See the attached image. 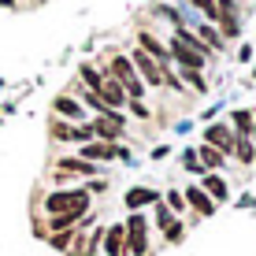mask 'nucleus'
<instances>
[{"instance_id": "1", "label": "nucleus", "mask_w": 256, "mask_h": 256, "mask_svg": "<svg viewBox=\"0 0 256 256\" xmlns=\"http://www.w3.org/2000/svg\"><path fill=\"white\" fill-rule=\"evenodd\" d=\"M45 216H86L90 212V190L78 186V190H52L45 200Z\"/></svg>"}, {"instance_id": "2", "label": "nucleus", "mask_w": 256, "mask_h": 256, "mask_svg": "<svg viewBox=\"0 0 256 256\" xmlns=\"http://www.w3.org/2000/svg\"><path fill=\"white\" fill-rule=\"evenodd\" d=\"M126 256H148V223L141 212H130L126 223Z\"/></svg>"}, {"instance_id": "3", "label": "nucleus", "mask_w": 256, "mask_h": 256, "mask_svg": "<svg viewBox=\"0 0 256 256\" xmlns=\"http://www.w3.org/2000/svg\"><path fill=\"white\" fill-rule=\"evenodd\" d=\"M234 130H230V122H212V126H204V145L212 148H219L223 156H230L234 152Z\"/></svg>"}, {"instance_id": "4", "label": "nucleus", "mask_w": 256, "mask_h": 256, "mask_svg": "<svg viewBox=\"0 0 256 256\" xmlns=\"http://www.w3.org/2000/svg\"><path fill=\"white\" fill-rule=\"evenodd\" d=\"M104 256H126V226L122 223H112L104 230V242H100Z\"/></svg>"}, {"instance_id": "5", "label": "nucleus", "mask_w": 256, "mask_h": 256, "mask_svg": "<svg viewBox=\"0 0 256 256\" xmlns=\"http://www.w3.org/2000/svg\"><path fill=\"white\" fill-rule=\"evenodd\" d=\"M119 156H126V148L112 145V141H90V145H82V160H119Z\"/></svg>"}, {"instance_id": "6", "label": "nucleus", "mask_w": 256, "mask_h": 256, "mask_svg": "<svg viewBox=\"0 0 256 256\" xmlns=\"http://www.w3.org/2000/svg\"><path fill=\"white\" fill-rule=\"evenodd\" d=\"M134 67H138V74L145 78L148 86H164V67L156 64L152 56H145V52H141V48L134 52Z\"/></svg>"}, {"instance_id": "7", "label": "nucleus", "mask_w": 256, "mask_h": 256, "mask_svg": "<svg viewBox=\"0 0 256 256\" xmlns=\"http://www.w3.org/2000/svg\"><path fill=\"white\" fill-rule=\"evenodd\" d=\"M96 96H100V100L108 104L112 112H116V108H122V104L130 100V96H126V90H122V86L116 82V78H108V74H104V82H100V90H96Z\"/></svg>"}, {"instance_id": "8", "label": "nucleus", "mask_w": 256, "mask_h": 256, "mask_svg": "<svg viewBox=\"0 0 256 256\" xmlns=\"http://www.w3.org/2000/svg\"><path fill=\"white\" fill-rule=\"evenodd\" d=\"M52 112H56V119H67V122H82L86 119L82 104H78L74 96H67V93H60L56 100H52Z\"/></svg>"}, {"instance_id": "9", "label": "nucleus", "mask_w": 256, "mask_h": 256, "mask_svg": "<svg viewBox=\"0 0 256 256\" xmlns=\"http://www.w3.org/2000/svg\"><path fill=\"white\" fill-rule=\"evenodd\" d=\"M138 48L145 52V56H152L160 67H167V60H171V48H167V45H160V41H156L152 34H138Z\"/></svg>"}, {"instance_id": "10", "label": "nucleus", "mask_w": 256, "mask_h": 256, "mask_svg": "<svg viewBox=\"0 0 256 256\" xmlns=\"http://www.w3.org/2000/svg\"><path fill=\"white\" fill-rule=\"evenodd\" d=\"M56 174L60 178H67V174H96V167L90 160H82V156H64V160H56Z\"/></svg>"}, {"instance_id": "11", "label": "nucleus", "mask_w": 256, "mask_h": 256, "mask_svg": "<svg viewBox=\"0 0 256 256\" xmlns=\"http://www.w3.org/2000/svg\"><path fill=\"white\" fill-rule=\"evenodd\" d=\"M171 56L178 60V64L186 67V70H200V67H204V52H197V48H186V45H178V41L171 45Z\"/></svg>"}, {"instance_id": "12", "label": "nucleus", "mask_w": 256, "mask_h": 256, "mask_svg": "<svg viewBox=\"0 0 256 256\" xmlns=\"http://www.w3.org/2000/svg\"><path fill=\"white\" fill-rule=\"evenodd\" d=\"M182 197H186V204H190L193 212H200V216H212V212H216V200H212L200 186H190L186 193H182Z\"/></svg>"}, {"instance_id": "13", "label": "nucleus", "mask_w": 256, "mask_h": 256, "mask_svg": "<svg viewBox=\"0 0 256 256\" xmlns=\"http://www.w3.org/2000/svg\"><path fill=\"white\" fill-rule=\"evenodd\" d=\"M156 200H160V193L148 190V186H134V190L126 193V208L130 212H138V208H145V204H156Z\"/></svg>"}, {"instance_id": "14", "label": "nucleus", "mask_w": 256, "mask_h": 256, "mask_svg": "<svg viewBox=\"0 0 256 256\" xmlns=\"http://www.w3.org/2000/svg\"><path fill=\"white\" fill-rule=\"evenodd\" d=\"M200 190H204L208 197L216 200V204H219V200H226V197H230V190H226V182L219 178V174H200Z\"/></svg>"}, {"instance_id": "15", "label": "nucleus", "mask_w": 256, "mask_h": 256, "mask_svg": "<svg viewBox=\"0 0 256 256\" xmlns=\"http://www.w3.org/2000/svg\"><path fill=\"white\" fill-rule=\"evenodd\" d=\"M197 160H200V167H204V171H219V167L226 164V156L219 152V148H212V145H204V141H200V148H197Z\"/></svg>"}, {"instance_id": "16", "label": "nucleus", "mask_w": 256, "mask_h": 256, "mask_svg": "<svg viewBox=\"0 0 256 256\" xmlns=\"http://www.w3.org/2000/svg\"><path fill=\"white\" fill-rule=\"evenodd\" d=\"M234 134L238 138H252V130H256V116H252V112H245V108H238L234 112Z\"/></svg>"}, {"instance_id": "17", "label": "nucleus", "mask_w": 256, "mask_h": 256, "mask_svg": "<svg viewBox=\"0 0 256 256\" xmlns=\"http://www.w3.org/2000/svg\"><path fill=\"white\" fill-rule=\"evenodd\" d=\"M230 156L238 164H252V156H256L252 152V138H234V152Z\"/></svg>"}, {"instance_id": "18", "label": "nucleus", "mask_w": 256, "mask_h": 256, "mask_svg": "<svg viewBox=\"0 0 256 256\" xmlns=\"http://www.w3.org/2000/svg\"><path fill=\"white\" fill-rule=\"evenodd\" d=\"M78 78L86 82V90H90V93H96V90H100V82H104V74H100L96 67H90V64H82V70H78Z\"/></svg>"}, {"instance_id": "19", "label": "nucleus", "mask_w": 256, "mask_h": 256, "mask_svg": "<svg viewBox=\"0 0 256 256\" xmlns=\"http://www.w3.org/2000/svg\"><path fill=\"white\" fill-rule=\"evenodd\" d=\"M48 245L60 252H70V245H74V230H60V234H48Z\"/></svg>"}, {"instance_id": "20", "label": "nucleus", "mask_w": 256, "mask_h": 256, "mask_svg": "<svg viewBox=\"0 0 256 256\" xmlns=\"http://www.w3.org/2000/svg\"><path fill=\"white\" fill-rule=\"evenodd\" d=\"M164 238H167V242H182V223H178V219H167V223H164Z\"/></svg>"}, {"instance_id": "21", "label": "nucleus", "mask_w": 256, "mask_h": 256, "mask_svg": "<svg viewBox=\"0 0 256 256\" xmlns=\"http://www.w3.org/2000/svg\"><path fill=\"white\" fill-rule=\"evenodd\" d=\"M164 204L171 208V212H186V197H182L178 190H171V193H167V197H164Z\"/></svg>"}, {"instance_id": "22", "label": "nucleus", "mask_w": 256, "mask_h": 256, "mask_svg": "<svg viewBox=\"0 0 256 256\" xmlns=\"http://www.w3.org/2000/svg\"><path fill=\"white\" fill-rule=\"evenodd\" d=\"M182 78H186V82L193 86V90H200V93L208 90V82H204V78H200V70H182Z\"/></svg>"}, {"instance_id": "23", "label": "nucleus", "mask_w": 256, "mask_h": 256, "mask_svg": "<svg viewBox=\"0 0 256 256\" xmlns=\"http://www.w3.org/2000/svg\"><path fill=\"white\" fill-rule=\"evenodd\" d=\"M193 4H197V8H204V15H208V19H219V8L212 4V0H193Z\"/></svg>"}, {"instance_id": "24", "label": "nucleus", "mask_w": 256, "mask_h": 256, "mask_svg": "<svg viewBox=\"0 0 256 256\" xmlns=\"http://www.w3.org/2000/svg\"><path fill=\"white\" fill-rule=\"evenodd\" d=\"M126 108L134 112L138 119H148V108H145V104H141V100H126Z\"/></svg>"}, {"instance_id": "25", "label": "nucleus", "mask_w": 256, "mask_h": 256, "mask_svg": "<svg viewBox=\"0 0 256 256\" xmlns=\"http://www.w3.org/2000/svg\"><path fill=\"white\" fill-rule=\"evenodd\" d=\"M200 38H204V41H208V45H212V48H219V45H223V41H219V38H216V34H212V30H208V26H204V30H200Z\"/></svg>"}, {"instance_id": "26", "label": "nucleus", "mask_w": 256, "mask_h": 256, "mask_svg": "<svg viewBox=\"0 0 256 256\" xmlns=\"http://www.w3.org/2000/svg\"><path fill=\"white\" fill-rule=\"evenodd\" d=\"M0 4H4V8H15V0H0Z\"/></svg>"}, {"instance_id": "27", "label": "nucleus", "mask_w": 256, "mask_h": 256, "mask_svg": "<svg viewBox=\"0 0 256 256\" xmlns=\"http://www.w3.org/2000/svg\"><path fill=\"white\" fill-rule=\"evenodd\" d=\"M252 74H256V70H252Z\"/></svg>"}]
</instances>
